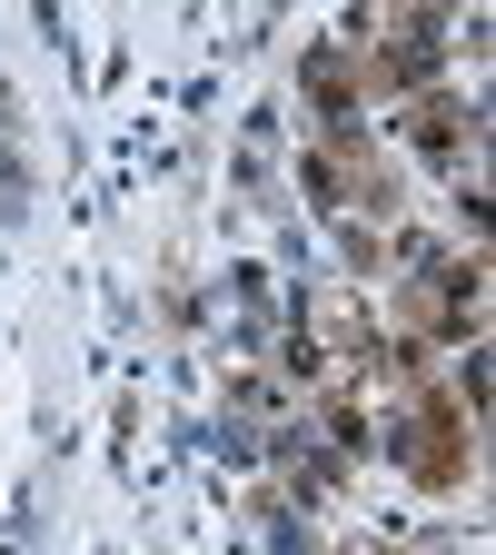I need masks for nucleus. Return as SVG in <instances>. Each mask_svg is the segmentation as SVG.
I'll return each mask as SVG.
<instances>
[{"label": "nucleus", "instance_id": "nucleus-5", "mask_svg": "<svg viewBox=\"0 0 496 555\" xmlns=\"http://www.w3.org/2000/svg\"><path fill=\"white\" fill-rule=\"evenodd\" d=\"M298 80H308V100L328 109V129H347V109H358V60H347L338 40H318V50H308V69H298Z\"/></svg>", "mask_w": 496, "mask_h": 555}, {"label": "nucleus", "instance_id": "nucleus-2", "mask_svg": "<svg viewBox=\"0 0 496 555\" xmlns=\"http://www.w3.org/2000/svg\"><path fill=\"white\" fill-rule=\"evenodd\" d=\"M308 198L318 208H368V219H387V208H397V179H387V159L368 150L358 129H318L308 139Z\"/></svg>", "mask_w": 496, "mask_h": 555}, {"label": "nucleus", "instance_id": "nucleus-4", "mask_svg": "<svg viewBox=\"0 0 496 555\" xmlns=\"http://www.w3.org/2000/svg\"><path fill=\"white\" fill-rule=\"evenodd\" d=\"M368 80L378 90H437V21L428 11H387L368 30Z\"/></svg>", "mask_w": 496, "mask_h": 555}, {"label": "nucleus", "instance_id": "nucleus-3", "mask_svg": "<svg viewBox=\"0 0 496 555\" xmlns=\"http://www.w3.org/2000/svg\"><path fill=\"white\" fill-rule=\"evenodd\" d=\"M467 308H476V258H437L397 288V337H457V327H476Z\"/></svg>", "mask_w": 496, "mask_h": 555}, {"label": "nucleus", "instance_id": "nucleus-6", "mask_svg": "<svg viewBox=\"0 0 496 555\" xmlns=\"http://www.w3.org/2000/svg\"><path fill=\"white\" fill-rule=\"evenodd\" d=\"M407 139H417V150H457V139H476V109H467L457 90H417Z\"/></svg>", "mask_w": 496, "mask_h": 555}, {"label": "nucleus", "instance_id": "nucleus-1", "mask_svg": "<svg viewBox=\"0 0 496 555\" xmlns=\"http://www.w3.org/2000/svg\"><path fill=\"white\" fill-rule=\"evenodd\" d=\"M387 456L417 476V486H467V456H476V397L457 387H417L387 427Z\"/></svg>", "mask_w": 496, "mask_h": 555}]
</instances>
